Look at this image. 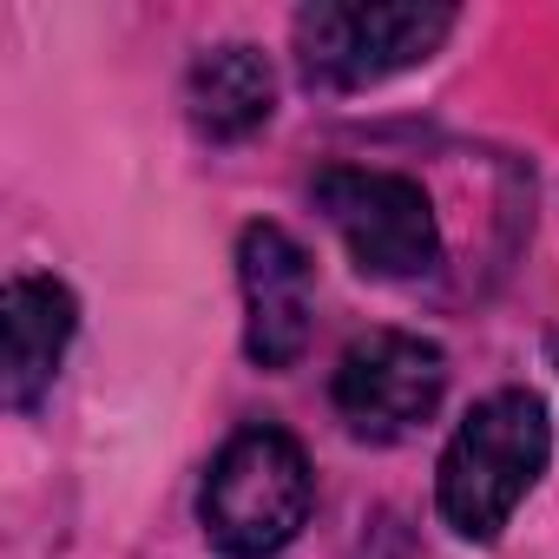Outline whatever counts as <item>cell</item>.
<instances>
[{"label":"cell","instance_id":"1","mask_svg":"<svg viewBox=\"0 0 559 559\" xmlns=\"http://www.w3.org/2000/svg\"><path fill=\"white\" fill-rule=\"evenodd\" d=\"M546 454H552V421L539 395L500 389L474 402L454 441L441 448V474H435L441 520L461 539H493L513 520V507L539 487Z\"/></svg>","mask_w":559,"mask_h":559},{"label":"cell","instance_id":"6","mask_svg":"<svg viewBox=\"0 0 559 559\" xmlns=\"http://www.w3.org/2000/svg\"><path fill=\"white\" fill-rule=\"evenodd\" d=\"M237 276H243V349L257 369H297L310 349V317H317V276L310 250L284 224H250L237 243Z\"/></svg>","mask_w":559,"mask_h":559},{"label":"cell","instance_id":"4","mask_svg":"<svg viewBox=\"0 0 559 559\" xmlns=\"http://www.w3.org/2000/svg\"><path fill=\"white\" fill-rule=\"evenodd\" d=\"M317 211L330 217V230L343 237V250L369 270V276H428L441 263V230H435V204L415 178L395 171H362V165H330L310 185Z\"/></svg>","mask_w":559,"mask_h":559},{"label":"cell","instance_id":"3","mask_svg":"<svg viewBox=\"0 0 559 559\" xmlns=\"http://www.w3.org/2000/svg\"><path fill=\"white\" fill-rule=\"evenodd\" d=\"M448 8H304L297 14V60L304 80L323 93H362L408 67H421L448 40Z\"/></svg>","mask_w":559,"mask_h":559},{"label":"cell","instance_id":"8","mask_svg":"<svg viewBox=\"0 0 559 559\" xmlns=\"http://www.w3.org/2000/svg\"><path fill=\"white\" fill-rule=\"evenodd\" d=\"M185 112L217 145H237V139L263 132L270 112H276V73H270V60L257 47H243V40L204 47L191 60V80H185Z\"/></svg>","mask_w":559,"mask_h":559},{"label":"cell","instance_id":"2","mask_svg":"<svg viewBox=\"0 0 559 559\" xmlns=\"http://www.w3.org/2000/svg\"><path fill=\"white\" fill-rule=\"evenodd\" d=\"M317 480L284 428H243L224 441L198 487V520L224 559H276L310 520Z\"/></svg>","mask_w":559,"mask_h":559},{"label":"cell","instance_id":"5","mask_svg":"<svg viewBox=\"0 0 559 559\" xmlns=\"http://www.w3.org/2000/svg\"><path fill=\"white\" fill-rule=\"evenodd\" d=\"M448 389V356L408 330H369L343 349L336 362V415L349 421V435L362 441H402L415 435Z\"/></svg>","mask_w":559,"mask_h":559},{"label":"cell","instance_id":"7","mask_svg":"<svg viewBox=\"0 0 559 559\" xmlns=\"http://www.w3.org/2000/svg\"><path fill=\"white\" fill-rule=\"evenodd\" d=\"M80 330V304L53 276H14L0 297V395L14 415H34L40 395L53 389L67 343Z\"/></svg>","mask_w":559,"mask_h":559}]
</instances>
